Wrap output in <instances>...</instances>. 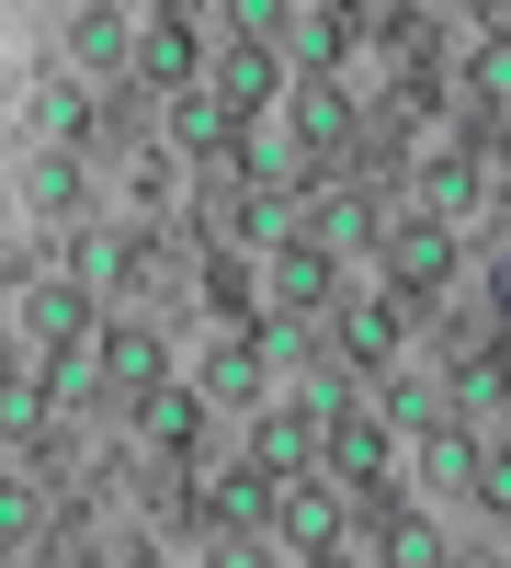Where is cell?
I'll return each instance as SVG.
<instances>
[{
	"instance_id": "cell-1",
	"label": "cell",
	"mask_w": 511,
	"mask_h": 568,
	"mask_svg": "<svg viewBox=\"0 0 511 568\" xmlns=\"http://www.w3.org/2000/svg\"><path fill=\"white\" fill-rule=\"evenodd\" d=\"M205 91H216L227 114H251V103H273V45H251V34H227V45H216V80H205Z\"/></svg>"
},
{
	"instance_id": "cell-2",
	"label": "cell",
	"mask_w": 511,
	"mask_h": 568,
	"mask_svg": "<svg viewBox=\"0 0 511 568\" xmlns=\"http://www.w3.org/2000/svg\"><path fill=\"white\" fill-rule=\"evenodd\" d=\"M387 273H398V284H421V296H432V284L454 273V240H443L432 216H409V227H387Z\"/></svg>"
},
{
	"instance_id": "cell-3",
	"label": "cell",
	"mask_w": 511,
	"mask_h": 568,
	"mask_svg": "<svg viewBox=\"0 0 511 568\" xmlns=\"http://www.w3.org/2000/svg\"><path fill=\"white\" fill-rule=\"evenodd\" d=\"M194 398H205V409H239V398H262V342H216Z\"/></svg>"
},
{
	"instance_id": "cell-4",
	"label": "cell",
	"mask_w": 511,
	"mask_h": 568,
	"mask_svg": "<svg viewBox=\"0 0 511 568\" xmlns=\"http://www.w3.org/2000/svg\"><path fill=\"white\" fill-rule=\"evenodd\" d=\"M171 136H182V149H216V160H227V149H239V114H227L216 91H182V103H171Z\"/></svg>"
},
{
	"instance_id": "cell-5",
	"label": "cell",
	"mask_w": 511,
	"mask_h": 568,
	"mask_svg": "<svg viewBox=\"0 0 511 568\" xmlns=\"http://www.w3.org/2000/svg\"><path fill=\"white\" fill-rule=\"evenodd\" d=\"M239 240L296 251V194H285V182H251V194H239Z\"/></svg>"
},
{
	"instance_id": "cell-6",
	"label": "cell",
	"mask_w": 511,
	"mask_h": 568,
	"mask_svg": "<svg viewBox=\"0 0 511 568\" xmlns=\"http://www.w3.org/2000/svg\"><path fill=\"white\" fill-rule=\"evenodd\" d=\"M23 329H34L45 353H69L80 342V296H69V284H23Z\"/></svg>"
},
{
	"instance_id": "cell-7",
	"label": "cell",
	"mask_w": 511,
	"mask_h": 568,
	"mask_svg": "<svg viewBox=\"0 0 511 568\" xmlns=\"http://www.w3.org/2000/svg\"><path fill=\"white\" fill-rule=\"evenodd\" d=\"M103 375H114L125 398H160V342H149V329H114V342H103Z\"/></svg>"
},
{
	"instance_id": "cell-8",
	"label": "cell",
	"mask_w": 511,
	"mask_h": 568,
	"mask_svg": "<svg viewBox=\"0 0 511 568\" xmlns=\"http://www.w3.org/2000/svg\"><path fill=\"white\" fill-rule=\"evenodd\" d=\"M273 511H285V500H273V466H239V478H216V524H273Z\"/></svg>"
},
{
	"instance_id": "cell-9",
	"label": "cell",
	"mask_w": 511,
	"mask_h": 568,
	"mask_svg": "<svg viewBox=\"0 0 511 568\" xmlns=\"http://www.w3.org/2000/svg\"><path fill=\"white\" fill-rule=\"evenodd\" d=\"M136 69H149V80H182V69H194V34H182V12H149V23H136Z\"/></svg>"
},
{
	"instance_id": "cell-10",
	"label": "cell",
	"mask_w": 511,
	"mask_h": 568,
	"mask_svg": "<svg viewBox=\"0 0 511 568\" xmlns=\"http://www.w3.org/2000/svg\"><path fill=\"white\" fill-rule=\"evenodd\" d=\"M421 478H432V489H478V444L454 433V420H443V433H421Z\"/></svg>"
},
{
	"instance_id": "cell-11",
	"label": "cell",
	"mask_w": 511,
	"mask_h": 568,
	"mask_svg": "<svg viewBox=\"0 0 511 568\" xmlns=\"http://www.w3.org/2000/svg\"><path fill=\"white\" fill-rule=\"evenodd\" d=\"M273 296H285V307H318V296H330V251H285V262H273Z\"/></svg>"
},
{
	"instance_id": "cell-12",
	"label": "cell",
	"mask_w": 511,
	"mask_h": 568,
	"mask_svg": "<svg viewBox=\"0 0 511 568\" xmlns=\"http://www.w3.org/2000/svg\"><path fill=\"white\" fill-rule=\"evenodd\" d=\"M318 444H330V433H318L307 409H273V420H262V466H296V455H318Z\"/></svg>"
},
{
	"instance_id": "cell-13",
	"label": "cell",
	"mask_w": 511,
	"mask_h": 568,
	"mask_svg": "<svg viewBox=\"0 0 511 568\" xmlns=\"http://www.w3.org/2000/svg\"><path fill=\"white\" fill-rule=\"evenodd\" d=\"M421 205H432V227L467 216V205H478V171H467V160H432V171H421Z\"/></svg>"
},
{
	"instance_id": "cell-14",
	"label": "cell",
	"mask_w": 511,
	"mask_h": 568,
	"mask_svg": "<svg viewBox=\"0 0 511 568\" xmlns=\"http://www.w3.org/2000/svg\"><path fill=\"white\" fill-rule=\"evenodd\" d=\"M69 194H80V171H69L58 149H45V160H23V205H34V216H58Z\"/></svg>"
},
{
	"instance_id": "cell-15",
	"label": "cell",
	"mask_w": 511,
	"mask_h": 568,
	"mask_svg": "<svg viewBox=\"0 0 511 568\" xmlns=\"http://www.w3.org/2000/svg\"><path fill=\"white\" fill-rule=\"evenodd\" d=\"M69 45H80L91 69H103V58H136V34H125V12H80V23H69Z\"/></svg>"
},
{
	"instance_id": "cell-16",
	"label": "cell",
	"mask_w": 511,
	"mask_h": 568,
	"mask_svg": "<svg viewBox=\"0 0 511 568\" xmlns=\"http://www.w3.org/2000/svg\"><path fill=\"white\" fill-rule=\"evenodd\" d=\"M285 535H296L307 557H330V535H341V511L318 500V489H296V500H285Z\"/></svg>"
},
{
	"instance_id": "cell-17",
	"label": "cell",
	"mask_w": 511,
	"mask_h": 568,
	"mask_svg": "<svg viewBox=\"0 0 511 568\" xmlns=\"http://www.w3.org/2000/svg\"><path fill=\"white\" fill-rule=\"evenodd\" d=\"M330 466H341V478H376V466H387V433H364V420H341V433H330Z\"/></svg>"
},
{
	"instance_id": "cell-18",
	"label": "cell",
	"mask_w": 511,
	"mask_h": 568,
	"mask_svg": "<svg viewBox=\"0 0 511 568\" xmlns=\"http://www.w3.org/2000/svg\"><path fill=\"white\" fill-rule=\"evenodd\" d=\"M194 420H205V398L160 387V398H149V444H194Z\"/></svg>"
},
{
	"instance_id": "cell-19",
	"label": "cell",
	"mask_w": 511,
	"mask_h": 568,
	"mask_svg": "<svg viewBox=\"0 0 511 568\" xmlns=\"http://www.w3.org/2000/svg\"><path fill=\"white\" fill-rule=\"evenodd\" d=\"M364 240H376V216H364V194H341L330 216H318V251H364Z\"/></svg>"
},
{
	"instance_id": "cell-20",
	"label": "cell",
	"mask_w": 511,
	"mask_h": 568,
	"mask_svg": "<svg viewBox=\"0 0 511 568\" xmlns=\"http://www.w3.org/2000/svg\"><path fill=\"white\" fill-rule=\"evenodd\" d=\"M23 125H34V136H69V125H80V91H69V80H45L34 103H23Z\"/></svg>"
},
{
	"instance_id": "cell-21",
	"label": "cell",
	"mask_w": 511,
	"mask_h": 568,
	"mask_svg": "<svg viewBox=\"0 0 511 568\" xmlns=\"http://www.w3.org/2000/svg\"><path fill=\"white\" fill-rule=\"evenodd\" d=\"M341 114H352L341 91H307V103H296V136H307V149H330V136H341Z\"/></svg>"
},
{
	"instance_id": "cell-22",
	"label": "cell",
	"mask_w": 511,
	"mask_h": 568,
	"mask_svg": "<svg viewBox=\"0 0 511 568\" xmlns=\"http://www.w3.org/2000/svg\"><path fill=\"white\" fill-rule=\"evenodd\" d=\"M352 353L387 364V353H398V318H387V307H352Z\"/></svg>"
},
{
	"instance_id": "cell-23",
	"label": "cell",
	"mask_w": 511,
	"mask_h": 568,
	"mask_svg": "<svg viewBox=\"0 0 511 568\" xmlns=\"http://www.w3.org/2000/svg\"><path fill=\"white\" fill-rule=\"evenodd\" d=\"M387 420H409V433H443V398H432V387H387Z\"/></svg>"
},
{
	"instance_id": "cell-24",
	"label": "cell",
	"mask_w": 511,
	"mask_h": 568,
	"mask_svg": "<svg viewBox=\"0 0 511 568\" xmlns=\"http://www.w3.org/2000/svg\"><path fill=\"white\" fill-rule=\"evenodd\" d=\"M0 420H12V433H34V420H45V375H34V364L12 375V398H0Z\"/></svg>"
},
{
	"instance_id": "cell-25",
	"label": "cell",
	"mask_w": 511,
	"mask_h": 568,
	"mask_svg": "<svg viewBox=\"0 0 511 568\" xmlns=\"http://www.w3.org/2000/svg\"><path fill=\"white\" fill-rule=\"evenodd\" d=\"M478 103H500V125H511V45H478Z\"/></svg>"
},
{
	"instance_id": "cell-26",
	"label": "cell",
	"mask_w": 511,
	"mask_h": 568,
	"mask_svg": "<svg viewBox=\"0 0 511 568\" xmlns=\"http://www.w3.org/2000/svg\"><path fill=\"white\" fill-rule=\"evenodd\" d=\"M387 557H398V568H443V535H432V524H398Z\"/></svg>"
},
{
	"instance_id": "cell-27",
	"label": "cell",
	"mask_w": 511,
	"mask_h": 568,
	"mask_svg": "<svg viewBox=\"0 0 511 568\" xmlns=\"http://www.w3.org/2000/svg\"><path fill=\"white\" fill-rule=\"evenodd\" d=\"M285 34H296V45H307V58H341V12H296V23H285Z\"/></svg>"
},
{
	"instance_id": "cell-28",
	"label": "cell",
	"mask_w": 511,
	"mask_h": 568,
	"mask_svg": "<svg viewBox=\"0 0 511 568\" xmlns=\"http://www.w3.org/2000/svg\"><path fill=\"white\" fill-rule=\"evenodd\" d=\"M478 489H489V500L511 511V455H489V478H478Z\"/></svg>"
},
{
	"instance_id": "cell-29",
	"label": "cell",
	"mask_w": 511,
	"mask_h": 568,
	"mask_svg": "<svg viewBox=\"0 0 511 568\" xmlns=\"http://www.w3.org/2000/svg\"><path fill=\"white\" fill-rule=\"evenodd\" d=\"M454 568H500V557H454Z\"/></svg>"
},
{
	"instance_id": "cell-30",
	"label": "cell",
	"mask_w": 511,
	"mask_h": 568,
	"mask_svg": "<svg viewBox=\"0 0 511 568\" xmlns=\"http://www.w3.org/2000/svg\"><path fill=\"white\" fill-rule=\"evenodd\" d=\"M500 307H511V262H500Z\"/></svg>"
},
{
	"instance_id": "cell-31",
	"label": "cell",
	"mask_w": 511,
	"mask_h": 568,
	"mask_svg": "<svg viewBox=\"0 0 511 568\" xmlns=\"http://www.w3.org/2000/svg\"><path fill=\"white\" fill-rule=\"evenodd\" d=\"M307 568H352V557H307Z\"/></svg>"
}]
</instances>
